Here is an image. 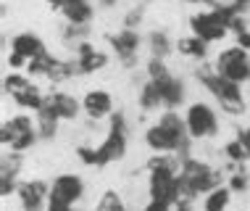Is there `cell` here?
<instances>
[{"label":"cell","mask_w":250,"mask_h":211,"mask_svg":"<svg viewBox=\"0 0 250 211\" xmlns=\"http://www.w3.org/2000/svg\"><path fill=\"white\" fill-rule=\"evenodd\" d=\"M45 3H48L50 8H56V11H61V5H63L66 0H45Z\"/></svg>","instance_id":"42"},{"label":"cell","mask_w":250,"mask_h":211,"mask_svg":"<svg viewBox=\"0 0 250 211\" xmlns=\"http://www.w3.org/2000/svg\"><path fill=\"white\" fill-rule=\"evenodd\" d=\"M61 37H63V43H69V45L77 47L79 43H84V40L90 37V24H71V22H66Z\"/></svg>","instance_id":"27"},{"label":"cell","mask_w":250,"mask_h":211,"mask_svg":"<svg viewBox=\"0 0 250 211\" xmlns=\"http://www.w3.org/2000/svg\"><path fill=\"white\" fill-rule=\"evenodd\" d=\"M155 85H158L161 90V98H164V108H177L185 103L187 98V90H185V82H182L179 77H166V79H155Z\"/></svg>","instance_id":"16"},{"label":"cell","mask_w":250,"mask_h":211,"mask_svg":"<svg viewBox=\"0 0 250 211\" xmlns=\"http://www.w3.org/2000/svg\"><path fill=\"white\" fill-rule=\"evenodd\" d=\"M35 121H37V132H40V140H53L58 135V121L61 117L48 103H42L40 111H35Z\"/></svg>","instance_id":"20"},{"label":"cell","mask_w":250,"mask_h":211,"mask_svg":"<svg viewBox=\"0 0 250 211\" xmlns=\"http://www.w3.org/2000/svg\"><path fill=\"white\" fill-rule=\"evenodd\" d=\"M224 185V174L216 166H211L208 161L200 159H182V169H179V198H198L203 193H211L213 188Z\"/></svg>","instance_id":"1"},{"label":"cell","mask_w":250,"mask_h":211,"mask_svg":"<svg viewBox=\"0 0 250 211\" xmlns=\"http://www.w3.org/2000/svg\"><path fill=\"white\" fill-rule=\"evenodd\" d=\"M143 16H145V5H134V8L124 16V26L126 29H137L143 24Z\"/></svg>","instance_id":"33"},{"label":"cell","mask_w":250,"mask_h":211,"mask_svg":"<svg viewBox=\"0 0 250 211\" xmlns=\"http://www.w3.org/2000/svg\"><path fill=\"white\" fill-rule=\"evenodd\" d=\"M79 74H82V71H79L77 58H74V61H61V58H58V64L50 69L48 79L58 85V82H66V79H71V77H79Z\"/></svg>","instance_id":"26"},{"label":"cell","mask_w":250,"mask_h":211,"mask_svg":"<svg viewBox=\"0 0 250 211\" xmlns=\"http://www.w3.org/2000/svg\"><path fill=\"white\" fill-rule=\"evenodd\" d=\"M108 119H111V124H108V135L103 138V142L95 148V151H98V169L113 164V161H119V159H124V156H126V142H129L124 111H113Z\"/></svg>","instance_id":"4"},{"label":"cell","mask_w":250,"mask_h":211,"mask_svg":"<svg viewBox=\"0 0 250 211\" xmlns=\"http://www.w3.org/2000/svg\"><path fill=\"white\" fill-rule=\"evenodd\" d=\"M50 195L74 206V203L82 201V195H84V180L79 174H58L50 185Z\"/></svg>","instance_id":"11"},{"label":"cell","mask_w":250,"mask_h":211,"mask_svg":"<svg viewBox=\"0 0 250 211\" xmlns=\"http://www.w3.org/2000/svg\"><path fill=\"white\" fill-rule=\"evenodd\" d=\"M45 103L58 114L61 121H74L79 117V111H82V100H77L74 95L61 93V90H53V93L45 95Z\"/></svg>","instance_id":"15"},{"label":"cell","mask_w":250,"mask_h":211,"mask_svg":"<svg viewBox=\"0 0 250 211\" xmlns=\"http://www.w3.org/2000/svg\"><path fill=\"white\" fill-rule=\"evenodd\" d=\"M195 77H198V82L216 98V103H219V108L224 114H229V117H242V114H245L248 103H245V95H242L240 85L224 79L213 66H200V69H195Z\"/></svg>","instance_id":"2"},{"label":"cell","mask_w":250,"mask_h":211,"mask_svg":"<svg viewBox=\"0 0 250 211\" xmlns=\"http://www.w3.org/2000/svg\"><path fill=\"white\" fill-rule=\"evenodd\" d=\"M11 98H13V103L16 106H21V108H26V111H40L42 108V103H45V95H42V90L32 82H26V85H21V87H16L13 93H8Z\"/></svg>","instance_id":"17"},{"label":"cell","mask_w":250,"mask_h":211,"mask_svg":"<svg viewBox=\"0 0 250 211\" xmlns=\"http://www.w3.org/2000/svg\"><path fill=\"white\" fill-rule=\"evenodd\" d=\"M71 211H74V209H71Z\"/></svg>","instance_id":"44"},{"label":"cell","mask_w":250,"mask_h":211,"mask_svg":"<svg viewBox=\"0 0 250 211\" xmlns=\"http://www.w3.org/2000/svg\"><path fill=\"white\" fill-rule=\"evenodd\" d=\"M16 195L24 211H42V209H48L50 185L42 180H26V182H19Z\"/></svg>","instance_id":"10"},{"label":"cell","mask_w":250,"mask_h":211,"mask_svg":"<svg viewBox=\"0 0 250 211\" xmlns=\"http://www.w3.org/2000/svg\"><path fill=\"white\" fill-rule=\"evenodd\" d=\"M213 69L221 74L224 79L234 85H248L250 82V50L240 45H229L224 50H219Z\"/></svg>","instance_id":"5"},{"label":"cell","mask_w":250,"mask_h":211,"mask_svg":"<svg viewBox=\"0 0 250 211\" xmlns=\"http://www.w3.org/2000/svg\"><path fill=\"white\" fill-rule=\"evenodd\" d=\"M177 50L182 53V56H187V58H195V61H203L208 56V43L206 40H200V37H182L177 40Z\"/></svg>","instance_id":"23"},{"label":"cell","mask_w":250,"mask_h":211,"mask_svg":"<svg viewBox=\"0 0 250 211\" xmlns=\"http://www.w3.org/2000/svg\"><path fill=\"white\" fill-rule=\"evenodd\" d=\"M250 185V174L248 172H232L229 177V188H232V193H245Z\"/></svg>","instance_id":"31"},{"label":"cell","mask_w":250,"mask_h":211,"mask_svg":"<svg viewBox=\"0 0 250 211\" xmlns=\"http://www.w3.org/2000/svg\"><path fill=\"white\" fill-rule=\"evenodd\" d=\"M174 211H192V198H179L174 203Z\"/></svg>","instance_id":"40"},{"label":"cell","mask_w":250,"mask_h":211,"mask_svg":"<svg viewBox=\"0 0 250 211\" xmlns=\"http://www.w3.org/2000/svg\"><path fill=\"white\" fill-rule=\"evenodd\" d=\"M174 206L171 203H166V201H155V198H150L147 201V206L143 209V211H171Z\"/></svg>","instance_id":"35"},{"label":"cell","mask_w":250,"mask_h":211,"mask_svg":"<svg viewBox=\"0 0 250 211\" xmlns=\"http://www.w3.org/2000/svg\"><path fill=\"white\" fill-rule=\"evenodd\" d=\"M21 164H24L21 153H16V151L3 153V161H0V195L3 198H8L13 190L19 188L16 177L21 172Z\"/></svg>","instance_id":"13"},{"label":"cell","mask_w":250,"mask_h":211,"mask_svg":"<svg viewBox=\"0 0 250 211\" xmlns=\"http://www.w3.org/2000/svg\"><path fill=\"white\" fill-rule=\"evenodd\" d=\"M190 29H192L195 37L206 40V43H221V40L229 35V26L221 22L219 13H216L213 8L190 16Z\"/></svg>","instance_id":"9"},{"label":"cell","mask_w":250,"mask_h":211,"mask_svg":"<svg viewBox=\"0 0 250 211\" xmlns=\"http://www.w3.org/2000/svg\"><path fill=\"white\" fill-rule=\"evenodd\" d=\"M56 64H58V58L53 56V53L42 50V53H37L35 58H29V64H26V74H29V77H48L50 69Z\"/></svg>","instance_id":"25"},{"label":"cell","mask_w":250,"mask_h":211,"mask_svg":"<svg viewBox=\"0 0 250 211\" xmlns=\"http://www.w3.org/2000/svg\"><path fill=\"white\" fill-rule=\"evenodd\" d=\"M224 156H227L229 161H234V164H245L248 151H245V145L240 142V138H234V140H229L227 145H224Z\"/></svg>","instance_id":"30"},{"label":"cell","mask_w":250,"mask_h":211,"mask_svg":"<svg viewBox=\"0 0 250 211\" xmlns=\"http://www.w3.org/2000/svg\"><path fill=\"white\" fill-rule=\"evenodd\" d=\"M237 138H240V142L245 145V151H248V159H250V127H240L237 129Z\"/></svg>","instance_id":"38"},{"label":"cell","mask_w":250,"mask_h":211,"mask_svg":"<svg viewBox=\"0 0 250 211\" xmlns=\"http://www.w3.org/2000/svg\"><path fill=\"white\" fill-rule=\"evenodd\" d=\"M48 211H71V203L61 201V198H48Z\"/></svg>","instance_id":"36"},{"label":"cell","mask_w":250,"mask_h":211,"mask_svg":"<svg viewBox=\"0 0 250 211\" xmlns=\"http://www.w3.org/2000/svg\"><path fill=\"white\" fill-rule=\"evenodd\" d=\"M229 201H232V188L229 185H219L211 193H206L203 198V211H227Z\"/></svg>","instance_id":"21"},{"label":"cell","mask_w":250,"mask_h":211,"mask_svg":"<svg viewBox=\"0 0 250 211\" xmlns=\"http://www.w3.org/2000/svg\"><path fill=\"white\" fill-rule=\"evenodd\" d=\"M234 37H237V45H240V47H245V50H250V29L240 32V35H234Z\"/></svg>","instance_id":"39"},{"label":"cell","mask_w":250,"mask_h":211,"mask_svg":"<svg viewBox=\"0 0 250 211\" xmlns=\"http://www.w3.org/2000/svg\"><path fill=\"white\" fill-rule=\"evenodd\" d=\"M229 5H232L234 13H240V16H245L250 11V0H229Z\"/></svg>","instance_id":"37"},{"label":"cell","mask_w":250,"mask_h":211,"mask_svg":"<svg viewBox=\"0 0 250 211\" xmlns=\"http://www.w3.org/2000/svg\"><path fill=\"white\" fill-rule=\"evenodd\" d=\"M77 159L87 166H98V151L92 145H77Z\"/></svg>","instance_id":"32"},{"label":"cell","mask_w":250,"mask_h":211,"mask_svg":"<svg viewBox=\"0 0 250 211\" xmlns=\"http://www.w3.org/2000/svg\"><path fill=\"white\" fill-rule=\"evenodd\" d=\"M145 71H147V79H166V77H171V71H168V66H166V58H153L145 64Z\"/></svg>","instance_id":"29"},{"label":"cell","mask_w":250,"mask_h":211,"mask_svg":"<svg viewBox=\"0 0 250 211\" xmlns=\"http://www.w3.org/2000/svg\"><path fill=\"white\" fill-rule=\"evenodd\" d=\"M61 13H63L66 22L71 24H90L92 16H95V5L90 0H66L61 5Z\"/></svg>","instance_id":"18"},{"label":"cell","mask_w":250,"mask_h":211,"mask_svg":"<svg viewBox=\"0 0 250 211\" xmlns=\"http://www.w3.org/2000/svg\"><path fill=\"white\" fill-rule=\"evenodd\" d=\"M161 127H164V132L168 135V140H171V148H174V153L179 156V159H187L190 156V142H192V138H190V129H187V121L179 117L174 108H166L164 114H161L158 119Z\"/></svg>","instance_id":"7"},{"label":"cell","mask_w":250,"mask_h":211,"mask_svg":"<svg viewBox=\"0 0 250 211\" xmlns=\"http://www.w3.org/2000/svg\"><path fill=\"white\" fill-rule=\"evenodd\" d=\"M221 3H229V0H221Z\"/></svg>","instance_id":"43"},{"label":"cell","mask_w":250,"mask_h":211,"mask_svg":"<svg viewBox=\"0 0 250 211\" xmlns=\"http://www.w3.org/2000/svg\"><path fill=\"white\" fill-rule=\"evenodd\" d=\"M11 50L21 53L24 58H35L37 53L45 50V43L40 35H35V32H19V35L11 37Z\"/></svg>","instance_id":"19"},{"label":"cell","mask_w":250,"mask_h":211,"mask_svg":"<svg viewBox=\"0 0 250 211\" xmlns=\"http://www.w3.org/2000/svg\"><path fill=\"white\" fill-rule=\"evenodd\" d=\"M185 121H187V129H190L192 140H208V138L219 135V114L206 100H195V103L187 106Z\"/></svg>","instance_id":"6"},{"label":"cell","mask_w":250,"mask_h":211,"mask_svg":"<svg viewBox=\"0 0 250 211\" xmlns=\"http://www.w3.org/2000/svg\"><path fill=\"white\" fill-rule=\"evenodd\" d=\"M77 53V64H79V71L82 74H95V71H103L108 66V53L105 50H98L92 43H79L74 47Z\"/></svg>","instance_id":"12"},{"label":"cell","mask_w":250,"mask_h":211,"mask_svg":"<svg viewBox=\"0 0 250 211\" xmlns=\"http://www.w3.org/2000/svg\"><path fill=\"white\" fill-rule=\"evenodd\" d=\"M147 50H150L153 58H166L168 53L174 50V43L164 29H153L150 35H147Z\"/></svg>","instance_id":"24"},{"label":"cell","mask_w":250,"mask_h":211,"mask_svg":"<svg viewBox=\"0 0 250 211\" xmlns=\"http://www.w3.org/2000/svg\"><path fill=\"white\" fill-rule=\"evenodd\" d=\"M116 3H119V0H98V5H100V8H113Z\"/></svg>","instance_id":"41"},{"label":"cell","mask_w":250,"mask_h":211,"mask_svg":"<svg viewBox=\"0 0 250 211\" xmlns=\"http://www.w3.org/2000/svg\"><path fill=\"white\" fill-rule=\"evenodd\" d=\"M82 111L92 121H100L113 114V95L108 90H90L82 98Z\"/></svg>","instance_id":"14"},{"label":"cell","mask_w":250,"mask_h":211,"mask_svg":"<svg viewBox=\"0 0 250 211\" xmlns=\"http://www.w3.org/2000/svg\"><path fill=\"white\" fill-rule=\"evenodd\" d=\"M137 103L143 111H155V108L164 106V98H161V90H158V85H155V79H147V82L140 87Z\"/></svg>","instance_id":"22"},{"label":"cell","mask_w":250,"mask_h":211,"mask_svg":"<svg viewBox=\"0 0 250 211\" xmlns=\"http://www.w3.org/2000/svg\"><path fill=\"white\" fill-rule=\"evenodd\" d=\"M37 140H40L37 121L32 117H26V114H16V117L5 119L3 127H0V142L8 151L26 153L29 148H35Z\"/></svg>","instance_id":"3"},{"label":"cell","mask_w":250,"mask_h":211,"mask_svg":"<svg viewBox=\"0 0 250 211\" xmlns=\"http://www.w3.org/2000/svg\"><path fill=\"white\" fill-rule=\"evenodd\" d=\"M5 61H8V66H11V69L13 71H19V69H26V64H29V58H24L21 56V53H8V58H5Z\"/></svg>","instance_id":"34"},{"label":"cell","mask_w":250,"mask_h":211,"mask_svg":"<svg viewBox=\"0 0 250 211\" xmlns=\"http://www.w3.org/2000/svg\"><path fill=\"white\" fill-rule=\"evenodd\" d=\"M95 211H126V203L119 195V190H103V195L98 198Z\"/></svg>","instance_id":"28"},{"label":"cell","mask_w":250,"mask_h":211,"mask_svg":"<svg viewBox=\"0 0 250 211\" xmlns=\"http://www.w3.org/2000/svg\"><path fill=\"white\" fill-rule=\"evenodd\" d=\"M108 43H111L113 53L119 56L121 66L124 69H134L137 66V58H140V45H143V37H140L137 29H121L116 35H108Z\"/></svg>","instance_id":"8"}]
</instances>
